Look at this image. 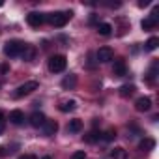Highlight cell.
Masks as SVG:
<instances>
[{
    "instance_id": "cell-15",
    "label": "cell",
    "mask_w": 159,
    "mask_h": 159,
    "mask_svg": "<svg viewBox=\"0 0 159 159\" xmlns=\"http://www.w3.org/2000/svg\"><path fill=\"white\" fill-rule=\"evenodd\" d=\"M98 32H99L101 36H111L112 26H111L109 23H99V25H98Z\"/></svg>"
},
{
    "instance_id": "cell-13",
    "label": "cell",
    "mask_w": 159,
    "mask_h": 159,
    "mask_svg": "<svg viewBox=\"0 0 159 159\" xmlns=\"http://www.w3.org/2000/svg\"><path fill=\"white\" fill-rule=\"evenodd\" d=\"M111 157H112V159H127V150H124V148H114V150L111 152Z\"/></svg>"
},
{
    "instance_id": "cell-8",
    "label": "cell",
    "mask_w": 159,
    "mask_h": 159,
    "mask_svg": "<svg viewBox=\"0 0 159 159\" xmlns=\"http://www.w3.org/2000/svg\"><path fill=\"white\" fill-rule=\"evenodd\" d=\"M45 120H47V118H45V114H43V112H38V111H36V112H32V114H30V118H28V122H30V125H32V127H41V125L45 124Z\"/></svg>"
},
{
    "instance_id": "cell-22",
    "label": "cell",
    "mask_w": 159,
    "mask_h": 159,
    "mask_svg": "<svg viewBox=\"0 0 159 159\" xmlns=\"http://www.w3.org/2000/svg\"><path fill=\"white\" fill-rule=\"evenodd\" d=\"M99 139H101V133H98V131H90V133L84 137L86 142H96V140H99Z\"/></svg>"
},
{
    "instance_id": "cell-21",
    "label": "cell",
    "mask_w": 159,
    "mask_h": 159,
    "mask_svg": "<svg viewBox=\"0 0 159 159\" xmlns=\"http://www.w3.org/2000/svg\"><path fill=\"white\" fill-rule=\"evenodd\" d=\"M75 107H77L75 101H67V103H62L60 105V111L62 112H69V111H75Z\"/></svg>"
},
{
    "instance_id": "cell-18",
    "label": "cell",
    "mask_w": 159,
    "mask_h": 159,
    "mask_svg": "<svg viewBox=\"0 0 159 159\" xmlns=\"http://www.w3.org/2000/svg\"><path fill=\"white\" fill-rule=\"evenodd\" d=\"M157 45H159V38H150V39L144 43V49H146V51H155Z\"/></svg>"
},
{
    "instance_id": "cell-19",
    "label": "cell",
    "mask_w": 159,
    "mask_h": 159,
    "mask_svg": "<svg viewBox=\"0 0 159 159\" xmlns=\"http://www.w3.org/2000/svg\"><path fill=\"white\" fill-rule=\"evenodd\" d=\"M133 92H135V86H133V84H124V86L120 88V96H122V98L133 96Z\"/></svg>"
},
{
    "instance_id": "cell-2",
    "label": "cell",
    "mask_w": 159,
    "mask_h": 159,
    "mask_svg": "<svg viewBox=\"0 0 159 159\" xmlns=\"http://www.w3.org/2000/svg\"><path fill=\"white\" fill-rule=\"evenodd\" d=\"M66 66H67V60H66L64 54H54V56L49 58V69H51L52 73H60V71H64Z\"/></svg>"
},
{
    "instance_id": "cell-20",
    "label": "cell",
    "mask_w": 159,
    "mask_h": 159,
    "mask_svg": "<svg viewBox=\"0 0 159 159\" xmlns=\"http://www.w3.org/2000/svg\"><path fill=\"white\" fill-rule=\"evenodd\" d=\"M155 25H157V21H153L152 17H148V19H144V21H142V25H140V26H142V30H152Z\"/></svg>"
},
{
    "instance_id": "cell-28",
    "label": "cell",
    "mask_w": 159,
    "mask_h": 159,
    "mask_svg": "<svg viewBox=\"0 0 159 159\" xmlns=\"http://www.w3.org/2000/svg\"><path fill=\"white\" fill-rule=\"evenodd\" d=\"M4 131V124H0V133H2Z\"/></svg>"
},
{
    "instance_id": "cell-12",
    "label": "cell",
    "mask_w": 159,
    "mask_h": 159,
    "mask_svg": "<svg viewBox=\"0 0 159 159\" xmlns=\"http://www.w3.org/2000/svg\"><path fill=\"white\" fill-rule=\"evenodd\" d=\"M139 148H140L142 152H152V150L155 148V140H153V139H144V140H140Z\"/></svg>"
},
{
    "instance_id": "cell-27",
    "label": "cell",
    "mask_w": 159,
    "mask_h": 159,
    "mask_svg": "<svg viewBox=\"0 0 159 159\" xmlns=\"http://www.w3.org/2000/svg\"><path fill=\"white\" fill-rule=\"evenodd\" d=\"M0 124H4V112L0 111Z\"/></svg>"
},
{
    "instance_id": "cell-23",
    "label": "cell",
    "mask_w": 159,
    "mask_h": 159,
    "mask_svg": "<svg viewBox=\"0 0 159 159\" xmlns=\"http://www.w3.org/2000/svg\"><path fill=\"white\" fill-rule=\"evenodd\" d=\"M101 139H103V140H107V142H111L112 139H116V131H114V129H109V131H105V133H103V137H101Z\"/></svg>"
},
{
    "instance_id": "cell-14",
    "label": "cell",
    "mask_w": 159,
    "mask_h": 159,
    "mask_svg": "<svg viewBox=\"0 0 159 159\" xmlns=\"http://www.w3.org/2000/svg\"><path fill=\"white\" fill-rule=\"evenodd\" d=\"M67 129H69L71 133H79V131H81V129H83V122L75 118V120H71V122H69V125H67Z\"/></svg>"
},
{
    "instance_id": "cell-10",
    "label": "cell",
    "mask_w": 159,
    "mask_h": 159,
    "mask_svg": "<svg viewBox=\"0 0 159 159\" xmlns=\"http://www.w3.org/2000/svg\"><path fill=\"white\" fill-rule=\"evenodd\" d=\"M112 73H114L116 77H124V75L127 73V66H125V62H124V60H116L114 66H112Z\"/></svg>"
},
{
    "instance_id": "cell-5",
    "label": "cell",
    "mask_w": 159,
    "mask_h": 159,
    "mask_svg": "<svg viewBox=\"0 0 159 159\" xmlns=\"http://www.w3.org/2000/svg\"><path fill=\"white\" fill-rule=\"evenodd\" d=\"M26 23H28L30 26L38 28V26H41V25L45 23V15H43V13H38V11H32V13L26 15Z\"/></svg>"
},
{
    "instance_id": "cell-4",
    "label": "cell",
    "mask_w": 159,
    "mask_h": 159,
    "mask_svg": "<svg viewBox=\"0 0 159 159\" xmlns=\"http://www.w3.org/2000/svg\"><path fill=\"white\" fill-rule=\"evenodd\" d=\"M38 83L36 81H28V83H25V84H21L15 92H13V96L15 98H25V96H28V94H32L34 90H38Z\"/></svg>"
},
{
    "instance_id": "cell-3",
    "label": "cell",
    "mask_w": 159,
    "mask_h": 159,
    "mask_svg": "<svg viewBox=\"0 0 159 159\" xmlns=\"http://www.w3.org/2000/svg\"><path fill=\"white\" fill-rule=\"evenodd\" d=\"M25 47H26V45H25L23 41H19V39H11V41L6 43L4 52H6L8 56H19V54H23Z\"/></svg>"
},
{
    "instance_id": "cell-29",
    "label": "cell",
    "mask_w": 159,
    "mask_h": 159,
    "mask_svg": "<svg viewBox=\"0 0 159 159\" xmlns=\"http://www.w3.org/2000/svg\"><path fill=\"white\" fill-rule=\"evenodd\" d=\"M41 159H52V157H51V155H45V157H41Z\"/></svg>"
},
{
    "instance_id": "cell-6",
    "label": "cell",
    "mask_w": 159,
    "mask_h": 159,
    "mask_svg": "<svg viewBox=\"0 0 159 159\" xmlns=\"http://www.w3.org/2000/svg\"><path fill=\"white\" fill-rule=\"evenodd\" d=\"M98 62H101V64H107V62H111L112 58H114V52H112V49L111 47H101L99 51H98Z\"/></svg>"
},
{
    "instance_id": "cell-26",
    "label": "cell",
    "mask_w": 159,
    "mask_h": 159,
    "mask_svg": "<svg viewBox=\"0 0 159 159\" xmlns=\"http://www.w3.org/2000/svg\"><path fill=\"white\" fill-rule=\"evenodd\" d=\"M19 159H38V157H36V155H28V153H26V155H21Z\"/></svg>"
},
{
    "instance_id": "cell-24",
    "label": "cell",
    "mask_w": 159,
    "mask_h": 159,
    "mask_svg": "<svg viewBox=\"0 0 159 159\" xmlns=\"http://www.w3.org/2000/svg\"><path fill=\"white\" fill-rule=\"evenodd\" d=\"M71 159H86V153H84V150H79V152H75V153L71 155Z\"/></svg>"
},
{
    "instance_id": "cell-25",
    "label": "cell",
    "mask_w": 159,
    "mask_h": 159,
    "mask_svg": "<svg viewBox=\"0 0 159 159\" xmlns=\"http://www.w3.org/2000/svg\"><path fill=\"white\" fill-rule=\"evenodd\" d=\"M8 155V152H6V148H2V146H0V157H6Z\"/></svg>"
},
{
    "instance_id": "cell-9",
    "label": "cell",
    "mask_w": 159,
    "mask_h": 159,
    "mask_svg": "<svg viewBox=\"0 0 159 159\" xmlns=\"http://www.w3.org/2000/svg\"><path fill=\"white\" fill-rule=\"evenodd\" d=\"M41 127H43V133H45L47 137H52V135L58 131V124H56L54 120H45V124H43Z\"/></svg>"
},
{
    "instance_id": "cell-7",
    "label": "cell",
    "mask_w": 159,
    "mask_h": 159,
    "mask_svg": "<svg viewBox=\"0 0 159 159\" xmlns=\"http://www.w3.org/2000/svg\"><path fill=\"white\" fill-rule=\"evenodd\" d=\"M135 109H137L139 112H148V111L152 109V99H150V98H139V99L135 101Z\"/></svg>"
},
{
    "instance_id": "cell-16",
    "label": "cell",
    "mask_w": 159,
    "mask_h": 159,
    "mask_svg": "<svg viewBox=\"0 0 159 159\" xmlns=\"http://www.w3.org/2000/svg\"><path fill=\"white\" fill-rule=\"evenodd\" d=\"M34 56H36V49L30 47V45H26L25 51H23V58H25L26 62H30V60H34Z\"/></svg>"
},
{
    "instance_id": "cell-1",
    "label": "cell",
    "mask_w": 159,
    "mask_h": 159,
    "mask_svg": "<svg viewBox=\"0 0 159 159\" xmlns=\"http://www.w3.org/2000/svg\"><path fill=\"white\" fill-rule=\"evenodd\" d=\"M69 19H71V11H56V13H51V15L47 17V21H49L52 26H56V28L66 26Z\"/></svg>"
},
{
    "instance_id": "cell-11",
    "label": "cell",
    "mask_w": 159,
    "mask_h": 159,
    "mask_svg": "<svg viewBox=\"0 0 159 159\" xmlns=\"http://www.w3.org/2000/svg\"><path fill=\"white\" fill-rule=\"evenodd\" d=\"M10 122L15 124V125H21L25 122V112L23 111H11L10 112Z\"/></svg>"
},
{
    "instance_id": "cell-17",
    "label": "cell",
    "mask_w": 159,
    "mask_h": 159,
    "mask_svg": "<svg viewBox=\"0 0 159 159\" xmlns=\"http://www.w3.org/2000/svg\"><path fill=\"white\" fill-rule=\"evenodd\" d=\"M75 84H77V77L75 75H67L64 81H62V86L64 88H73Z\"/></svg>"
}]
</instances>
